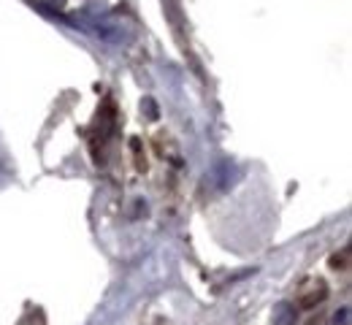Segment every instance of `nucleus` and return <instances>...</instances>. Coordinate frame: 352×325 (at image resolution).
I'll return each mask as SVG.
<instances>
[]
</instances>
